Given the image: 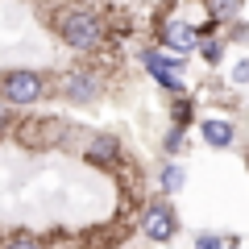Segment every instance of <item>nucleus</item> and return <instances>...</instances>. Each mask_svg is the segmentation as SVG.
<instances>
[{"mask_svg":"<svg viewBox=\"0 0 249 249\" xmlns=\"http://www.w3.org/2000/svg\"><path fill=\"white\" fill-rule=\"evenodd\" d=\"M83 162H91L96 170H112L116 162H121V137L112 133H91L88 142H83Z\"/></svg>","mask_w":249,"mask_h":249,"instance_id":"0eeeda50","label":"nucleus"},{"mask_svg":"<svg viewBox=\"0 0 249 249\" xmlns=\"http://www.w3.org/2000/svg\"><path fill=\"white\" fill-rule=\"evenodd\" d=\"M54 34H58V42L67 46V50L75 54H96L104 50V21H100L96 9H88V4H67V9L54 13Z\"/></svg>","mask_w":249,"mask_h":249,"instance_id":"f257e3e1","label":"nucleus"},{"mask_svg":"<svg viewBox=\"0 0 249 249\" xmlns=\"http://www.w3.org/2000/svg\"><path fill=\"white\" fill-rule=\"evenodd\" d=\"M204 9H208V17L216 25H224V21H232L241 13V0H204Z\"/></svg>","mask_w":249,"mask_h":249,"instance_id":"9b49d317","label":"nucleus"},{"mask_svg":"<svg viewBox=\"0 0 249 249\" xmlns=\"http://www.w3.org/2000/svg\"><path fill=\"white\" fill-rule=\"evenodd\" d=\"M9 129H13V112H9V104L0 100V142L9 137Z\"/></svg>","mask_w":249,"mask_h":249,"instance_id":"f3484780","label":"nucleus"},{"mask_svg":"<svg viewBox=\"0 0 249 249\" xmlns=\"http://www.w3.org/2000/svg\"><path fill=\"white\" fill-rule=\"evenodd\" d=\"M170 116H175V124H178V129H187V124L196 121V104H191L187 96H178V100H175V112H170Z\"/></svg>","mask_w":249,"mask_h":249,"instance_id":"4468645a","label":"nucleus"},{"mask_svg":"<svg viewBox=\"0 0 249 249\" xmlns=\"http://www.w3.org/2000/svg\"><path fill=\"white\" fill-rule=\"evenodd\" d=\"M0 249H50V245L37 232H9V237L0 241Z\"/></svg>","mask_w":249,"mask_h":249,"instance_id":"f8f14e48","label":"nucleus"},{"mask_svg":"<svg viewBox=\"0 0 249 249\" xmlns=\"http://www.w3.org/2000/svg\"><path fill=\"white\" fill-rule=\"evenodd\" d=\"M187 187V170H183V162H175V158H166L158 166V191H162V199H170V196H178Z\"/></svg>","mask_w":249,"mask_h":249,"instance_id":"1a4fd4ad","label":"nucleus"},{"mask_svg":"<svg viewBox=\"0 0 249 249\" xmlns=\"http://www.w3.org/2000/svg\"><path fill=\"white\" fill-rule=\"evenodd\" d=\"M199 137H204L208 150H232V142H237V124L224 121V116H204V121H199Z\"/></svg>","mask_w":249,"mask_h":249,"instance_id":"6e6552de","label":"nucleus"},{"mask_svg":"<svg viewBox=\"0 0 249 249\" xmlns=\"http://www.w3.org/2000/svg\"><path fill=\"white\" fill-rule=\"evenodd\" d=\"M58 96L71 100V104H96L100 96H104V79H100V71H91V67H75V71L58 75Z\"/></svg>","mask_w":249,"mask_h":249,"instance_id":"39448f33","label":"nucleus"},{"mask_svg":"<svg viewBox=\"0 0 249 249\" xmlns=\"http://www.w3.org/2000/svg\"><path fill=\"white\" fill-rule=\"evenodd\" d=\"M137 229H142V237L150 241V245H170V241L178 237V229H183V220H178V212H175L170 199H150V204H142Z\"/></svg>","mask_w":249,"mask_h":249,"instance_id":"7ed1b4c3","label":"nucleus"},{"mask_svg":"<svg viewBox=\"0 0 249 249\" xmlns=\"http://www.w3.org/2000/svg\"><path fill=\"white\" fill-rule=\"evenodd\" d=\"M142 67L150 71V79L158 88H166L170 96H187V75H183V58L166 50H142Z\"/></svg>","mask_w":249,"mask_h":249,"instance_id":"20e7f679","label":"nucleus"},{"mask_svg":"<svg viewBox=\"0 0 249 249\" xmlns=\"http://www.w3.org/2000/svg\"><path fill=\"white\" fill-rule=\"evenodd\" d=\"M232 83H241V88L249 83V58H237V62H232Z\"/></svg>","mask_w":249,"mask_h":249,"instance_id":"dca6fc26","label":"nucleus"},{"mask_svg":"<svg viewBox=\"0 0 249 249\" xmlns=\"http://www.w3.org/2000/svg\"><path fill=\"white\" fill-rule=\"evenodd\" d=\"M191 249H229V237L224 232H196Z\"/></svg>","mask_w":249,"mask_h":249,"instance_id":"2eb2a0df","label":"nucleus"},{"mask_svg":"<svg viewBox=\"0 0 249 249\" xmlns=\"http://www.w3.org/2000/svg\"><path fill=\"white\" fill-rule=\"evenodd\" d=\"M50 91V79L42 71H29V67H9L0 75V100L9 108H34L46 100Z\"/></svg>","mask_w":249,"mask_h":249,"instance_id":"f03ea898","label":"nucleus"},{"mask_svg":"<svg viewBox=\"0 0 249 249\" xmlns=\"http://www.w3.org/2000/svg\"><path fill=\"white\" fill-rule=\"evenodd\" d=\"M224 50H229V37H220V34H208V37H199V58H204L208 67H220Z\"/></svg>","mask_w":249,"mask_h":249,"instance_id":"9d476101","label":"nucleus"},{"mask_svg":"<svg viewBox=\"0 0 249 249\" xmlns=\"http://www.w3.org/2000/svg\"><path fill=\"white\" fill-rule=\"evenodd\" d=\"M183 150H187V129L170 124V129H166V137H162V154H166V158H178Z\"/></svg>","mask_w":249,"mask_h":249,"instance_id":"ddd939ff","label":"nucleus"},{"mask_svg":"<svg viewBox=\"0 0 249 249\" xmlns=\"http://www.w3.org/2000/svg\"><path fill=\"white\" fill-rule=\"evenodd\" d=\"M199 25H191V21H183V17H162L158 21V46L166 54H178V58H187L191 50H199Z\"/></svg>","mask_w":249,"mask_h":249,"instance_id":"423d86ee","label":"nucleus"}]
</instances>
